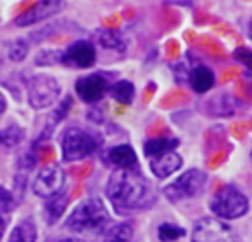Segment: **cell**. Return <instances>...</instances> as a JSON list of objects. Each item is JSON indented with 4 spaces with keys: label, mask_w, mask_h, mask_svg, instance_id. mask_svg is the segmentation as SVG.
Instances as JSON below:
<instances>
[{
    "label": "cell",
    "mask_w": 252,
    "mask_h": 242,
    "mask_svg": "<svg viewBox=\"0 0 252 242\" xmlns=\"http://www.w3.org/2000/svg\"><path fill=\"white\" fill-rule=\"evenodd\" d=\"M107 197L119 211H135L154 204L156 194L145 176L135 170H118L107 182Z\"/></svg>",
    "instance_id": "cell-1"
},
{
    "label": "cell",
    "mask_w": 252,
    "mask_h": 242,
    "mask_svg": "<svg viewBox=\"0 0 252 242\" xmlns=\"http://www.w3.org/2000/svg\"><path fill=\"white\" fill-rule=\"evenodd\" d=\"M109 213L98 199H88L78 204L66 221V228L74 234H95L107 225Z\"/></svg>",
    "instance_id": "cell-2"
},
{
    "label": "cell",
    "mask_w": 252,
    "mask_h": 242,
    "mask_svg": "<svg viewBox=\"0 0 252 242\" xmlns=\"http://www.w3.org/2000/svg\"><path fill=\"white\" fill-rule=\"evenodd\" d=\"M211 209L214 214L224 220H233L247 213L249 203L247 197L231 185H224L216 190L213 201H211Z\"/></svg>",
    "instance_id": "cell-3"
},
{
    "label": "cell",
    "mask_w": 252,
    "mask_h": 242,
    "mask_svg": "<svg viewBox=\"0 0 252 242\" xmlns=\"http://www.w3.org/2000/svg\"><path fill=\"white\" fill-rule=\"evenodd\" d=\"M97 140L81 128H67L63 135V158L66 161H80L94 154Z\"/></svg>",
    "instance_id": "cell-4"
},
{
    "label": "cell",
    "mask_w": 252,
    "mask_h": 242,
    "mask_svg": "<svg viewBox=\"0 0 252 242\" xmlns=\"http://www.w3.org/2000/svg\"><path fill=\"white\" fill-rule=\"evenodd\" d=\"M61 94V87L56 78L49 74H36L28 83V101L35 109L52 105Z\"/></svg>",
    "instance_id": "cell-5"
},
{
    "label": "cell",
    "mask_w": 252,
    "mask_h": 242,
    "mask_svg": "<svg viewBox=\"0 0 252 242\" xmlns=\"http://www.w3.org/2000/svg\"><path fill=\"white\" fill-rule=\"evenodd\" d=\"M207 182V176L200 170H189L185 175H182L178 180L168 185L164 189V194L169 201H182L190 197L199 196L204 190Z\"/></svg>",
    "instance_id": "cell-6"
},
{
    "label": "cell",
    "mask_w": 252,
    "mask_h": 242,
    "mask_svg": "<svg viewBox=\"0 0 252 242\" xmlns=\"http://www.w3.org/2000/svg\"><path fill=\"white\" fill-rule=\"evenodd\" d=\"M64 182H66L64 170L56 165H49L40 170V173L36 175L35 182H33V192L45 199H52L57 194H61Z\"/></svg>",
    "instance_id": "cell-7"
},
{
    "label": "cell",
    "mask_w": 252,
    "mask_h": 242,
    "mask_svg": "<svg viewBox=\"0 0 252 242\" xmlns=\"http://www.w3.org/2000/svg\"><path fill=\"white\" fill-rule=\"evenodd\" d=\"M192 242H237L230 227L214 218H202L192 232Z\"/></svg>",
    "instance_id": "cell-8"
},
{
    "label": "cell",
    "mask_w": 252,
    "mask_h": 242,
    "mask_svg": "<svg viewBox=\"0 0 252 242\" xmlns=\"http://www.w3.org/2000/svg\"><path fill=\"white\" fill-rule=\"evenodd\" d=\"M64 9V2H57V0H43V2H38L33 7H30L28 11L21 12L18 18L14 19V23L18 26H30L35 25V23H40L43 19L50 18V16L57 14L59 11Z\"/></svg>",
    "instance_id": "cell-9"
},
{
    "label": "cell",
    "mask_w": 252,
    "mask_h": 242,
    "mask_svg": "<svg viewBox=\"0 0 252 242\" xmlns=\"http://www.w3.org/2000/svg\"><path fill=\"white\" fill-rule=\"evenodd\" d=\"M107 90V80L98 73L88 74L76 81V94L85 102H97Z\"/></svg>",
    "instance_id": "cell-10"
},
{
    "label": "cell",
    "mask_w": 252,
    "mask_h": 242,
    "mask_svg": "<svg viewBox=\"0 0 252 242\" xmlns=\"http://www.w3.org/2000/svg\"><path fill=\"white\" fill-rule=\"evenodd\" d=\"M95 49L90 42H74L71 47H67V50L63 54V63L71 64V66L78 68H90L95 63Z\"/></svg>",
    "instance_id": "cell-11"
},
{
    "label": "cell",
    "mask_w": 252,
    "mask_h": 242,
    "mask_svg": "<svg viewBox=\"0 0 252 242\" xmlns=\"http://www.w3.org/2000/svg\"><path fill=\"white\" fill-rule=\"evenodd\" d=\"M182 166V158L176 152H166V154L154 158L151 161V168L158 178H166V176L173 175L176 170H180Z\"/></svg>",
    "instance_id": "cell-12"
},
{
    "label": "cell",
    "mask_w": 252,
    "mask_h": 242,
    "mask_svg": "<svg viewBox=\"0 0 252 242\" xmlns=\"http://www.w3.org/2000/svg\"><path fill=\"white\" fill-rule=\"evenodd\" d=\"M109 159L112 165L119 166V170H133V166L137 165V154L130 145H118L111 149Z\"/></svg>",
    "instance_id": "cell-13"
},
{
    "label": "cell",
    "mask_w": 252,
    "mask_h": 242,
    "mask_svg": "<svg viewBox=\"0 0 252 242\" xmlns=\"http://www.w3.org/2000/svg\"><path fill=\"white\" fill-rule=\"evenodd\" d=\"M190 83L195 92H207L214 85V74L209 68L197 66L190 73Z\"/></svg>",
    "instance_id": "cell-14"
},
{
    "label": "cell",
    "mask_w": 252,
    "mask_h": 242,
    "mask_svg": "<svg viewBox=\"0 0 252 242\" xmlns=\"http://www.w3.org/2000/svg\"><path fill=\"white\" fill-rule=\"evenodd\" d=\"M178 145L176 138H151V140L145 142V154L147 158L154 159L159 156L166 154V152H171L173 149Z\"/></svg>",
    "instance_id": "cell-15"
},
{
    "label": "cell",
    "mask_w": 252,
    "mask_h": 242,
    "mask_svg": "<svg viewBox=\"0 0 252 242\" xmlns=\"http://www.w3.org/2000/svg\"><path fill=\"white\" fill-rule=\"evenodd\" d=\"M36 241V228L32 220H25L12 230L9 242H35Z\"/></svg>",
    "instance_id": "cell-16"
},
{
    "label": "cell",
    "mask_w": 252,
    "mask_h": 242,
    "mask_svg": "<svg viewBox=\"0 0 252 242\" xmlns=\"http://www.w3.org/2000/svg\"><path fill=\"white\" fill-rule=\"evenodd\" d=\"M66 206H67L66 194H57L56 197H52L45 206V216H47V220H49V223H56V221L63 216Z\"/></svg>",
    "instance_id": "cell-17"
},
{
    "label": "cell",
    "mask_w": 252,
    "mask_h": 242,
    "mask_svg": "<svg viewBox=\"0 0 252 242\" xmlns=\"http://www.w3.org/2000/svg\"><path fill=\"white\" fill-rule=\"evenodd\" d=\"M109 92H111V97L114 99V101L121 102V104H130V102L133 101V95H135L133 83H131V81H126V80L116 81Z\"/></svg>",
    "instance_id": "cell-18"
},
{
    "label": "cell",
    "mask_w": 252,
    "mask_h": 242,
    "mask_svg": "<svg viewBox=\"0 0 252 242\" xmlns=\"http://www.w3.org/2000/svg\"><path fill=\"white\" fill-rule=\"evenodd\" d=\"M133 228L130 225H116L105 234V242H131Z\"/></svg>",
    "instance_id": "cell-19"
},
{
    "label": "cell",
    "mask_w": 252,
    "mask_h": 242,
    "mask_svg": "<svg viewBox=\"0 0 252 242\" xmlns=\"http://www.w3.org/2000/svg\"><path fill=\"white\" fill-rule=\"evenodd\" d=\"M23 130L16 125H9L5 130H0V144L12 147V145L19 144L23 140Z\"/></svg>",
    "instance_id": "cell-20"
},
{
    "label": "cell",
    "mask_w": 252,
    "mask_h": 242,
    "mask_svg": "<svg viewBox=\"0 0 252 242\" xmlns=\"http://www.w3.org/2000/svg\"><path fill=\"white\" fill-rule=\"evenodd\" d=\"M185 235V230L176 225H171V223H164L159 227V239L164 242H173V241H178L180 237Z\"/></svg>",
    "instance_id": "cell-21"
},
{
    "label": "cell",
    "mask_w": 252,
    "mask_h": 242,
    "mask_svg": "<svg viewBox=\"0 0 252 242\" xmlns=\"http://www.w3.org/2000/svg\"><path fill=\"white\" fill-rule=\"evenodd\" d=\"M97 35H98V42H100V45L107 47V49H114V50L125 49L123 40L119 38L114 32H100V33H97Z\"/></svg>",
    "instance_id": "cell-22"
},
{
    "label": "cell",
    "mask_w": 252,
    "mask_h": 242,
    "mask_svg": "<svg viewBox=\"0 0 252 242\" xmlns=\"http://www.w3.org/2000/svg\"><path fill=\"white\" fill-rule=\"evenodd\" d=\"M28 54V43L25 40H16L12 45L9 47V57L11 61H23Z\"/></svg>",
    "instance_id": "cell-23"
},
{
    "label": "cell",
    "mask_w": 252,
    "mask_h": 242,
    "mask_svg": "<svg viewBox=\"0 0 252 242\" xmlns=\"http://www.w3.org/2000/svg\"><path fill=\"white\" fill-rule=\"evenodd\" d=\"M16 207V197L12 192H9L7 189L0 187V211L9 213Z\"/></svg>",
    "instance_id": "cell-24"
},
{
    "label": "cell",
    "mask_w": 252,
    "mask_h": 242,
    "mask_svg": "<svg viewBox=\"0 0 252 242\" xmlns=\"http://www.w3.org/2000/svg\"><path fill=\"white\" fill-rule=\"evenodd\" d=\"M59 61H63V54L61 52H42L36 57V64H42V66H45V64H56Z\"/></svg>",
    "instance_id": "cell-25"
},
{
    "label": "cell",
    "mask_w": 252,
    "mask_h": 242,
    "mask_svg": "<svg viewBox=\"0 0 252 242\" xmlns=\"http://www.w3.org/2000/svg\"><path fill=\"white\" fill-rule=\"evenodd\" d=\"M235 57H237V59L240 61L244 66H247L249 69H252V50L238 49L237 52H235Z\"/></svg>",
    "instance_id": "cell-26"
},
{
    "label": "cell",
    "mask_w": 252,
    "mask_h": 242,
    "mask_svg": "<svg viewBox=\"0 0 252 242\" xmlns=\"http://www.w3.org/2000/svg\"><path fill=\"white\" fill-rule=\"evenodd\" d=\"M5 107H7V102H5V99H4V95L0 94V116L4 114V111H5Z\"/></svg>",
    "instance_id": "cell-27"
},
{
    "label": "cell",
    "mask_w": 252,
    "mask_h": 242,
    "mask_svg": "<svg viewBox=\"0 0 252 242\" xmlns=\"http://www.w3.org/2000/svg\"><path fill=\"white\" fill-rule=\"evenodd\" d=\"M4 232H5V220H4V216L0 214V239H2V235H4Z\"/></svg>",
    "instance_id": "cell-28"
},
{
    "label": "cell",
    "mask_w": 252,
    "mask_h": 242,
    "mask_svg": "<svg viewBox=\"0 0 252 242\" xmlns=\"http://www.w3.org/2000/svg\"><path fill=\"white\" fill-rule=\"evenodd\" d=\"M249 35H251V38H252V19H251V23H249Z\"/></svg>",
    "instance_id": "cell-29"
},
{
    "label": "cell",
    "mask_w": 252,
    "mask_h": 242,
    "mask_svg": "<svg viewBox=\"0 0 252 242\" xmlns=\"http://www.w3.org/2000/svg\"><path fill=\"white\" fill-rule=\"evenodd\" d=\"M66 242H80V241H73V239H71V241H66Z\"/></svg>",
    "instance_id": "cell-30"
},
{
    "label": "cell",
    "mask_w": 252,
    "mask_h": 242,
    "mask_svg": "<svg viewBox=\"0 0 252 242\" xmlns=\"http://www.w3.org/2000/svg\"><path fill=\"white\" fill-rule=\"evenodd\" d=\"M251 158H252V154H251Z\"/></svg>",
    "instance_id": "cell-31"
}]
</instances>
